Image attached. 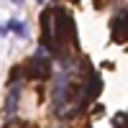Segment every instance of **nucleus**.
Returning <instances> with one entry per match:
<instances>
[{
	"label": "nucleus",
	"instance_id": "nucleus-4",
	"mask_svg": "<svg viewBox=\"0 0 128 128\" xmlns=\"http://www.w3.org/2000/svg\"><path fill=\"white\" fill-rule=\"evenodd\" d=\"M5 28H8V31H13V34L20 36V38H26V34H28L26 23H23V20H18V18H10L8 23H5Z\"/></svg>",
	"mask_w": 128,
	"mask_h": 128
},
{
	"label": "nucleus",
	"instance_id": "nucleus-3",
	"mask_svg": "<svg viewBox=\"0 0 128 128\" xmlns=\"http://www.w3.org/2000/svg\"><path fill=\"white\" fill-rule=\"evenodd\" d=\"M110 31H113V41L115 44H126L128 41V13L115 16L113 23H110Z\"/></svg>",
	"mask_w": 128,
	"mask_h": 128
},
{
	"label": "nucleus",
	"instance_id": "nucleus-2",
	"mask_svg": "<svg viewBox=\"0 0 128 128\" xmlns=\"http://www.w3.org/2000/svg\"><path fill=\"white\" fill-rule=\"evenodd\" d=\"M23 72H26L28 80H49V77H51V59L44 56V49H38L36 56H31V59L26 62Z\"/></svg>",
	"mask_w": 128,
	"mask_h": 128
},
{
	"label": "nucleus",
	"instance_id": "nucleus-5",
	"mask_svg": "<svg viewBox=\"0 0 128 128\" xmlns=\"http://www.w3.org/2000/svg\"><path fill=\"white\" fill-rule=\"evenodd\" d=\"M20 74H23V67H13V72H10V77H8V84H16L20 80Z\"/></svg>",
	"mask_w": 128,
	"mask_h": 128
},
{
	"label": "nucleus",
	"instance_id": "nucleus-1",
	"mask_svg": "<svg viewBox=\"0 0 128 128\" xmlns=\"http://www.w3.org/2000/svg\"><path fill=\"white\" fill-rule=\"evenodd\" d=\"M51 20H54V36H51V41H54V46L59 51V56H62V51L67 49L69 44L77 46V28H74V18L67 8H54V13H51Z\"/></svg>",
	"mask_w": 128,
	"mask_h": 128
},
{
	"label": "nucleus",
	"instance_id": "nucleus-6",
	"mask_svg": "<svg viewBox=\"0 0 128 128\" xmlns=\"http://www.w3.org/2000/svg\"><path fill=\"white\" fill-rule=\"evenodd\" d=\"M72 3H77V0H72Z\"/></svg>",
	"mask_w": 128,
	"mask_h": 128
},
{
	"label": "nucleus",
	"instance_id": "nucleus-7",
	"mask_svg": "<svg viewBox=\"0 0 128 128\" xmlns=\"http://www.w3.org/2000/svg\"><path fill=\"white\" fill-rule=\"evenodd\" d=\"M38 3H41V0H38Z\"/></svg>",
	"mask_w": 128,
	"mask_h": 128
}]
</instances>
